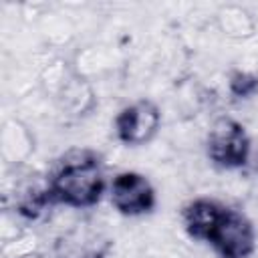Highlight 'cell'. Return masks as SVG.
Segmentation results:
<instances>
[{
    "instance_id": "1",
    "label": "cell",
    "mask_w": 258,
    "mask_h": 258,
    "mask_svg": "<svg viewBox=\"0 0 258 258\" xmlns=\"http://www.w3.org/2000/svg\"><path fill=\"white\" fill-rule=\"evenodd\" d=\"M105 189L99 157L91 151H73L48 179L52 202L71 208H89L99 202Z\"/></svg>"
},
{
    "instance_id": "2",
    "label": "cell",
    "mask_w": 258,
    "mask_h": 258,
    "mask_svg": "<svg viewBox=\"0 0 258 258\" xmlns=\"http://www.w3.org/2000/svg\"><path fill=\"white\" fill-rule=\"evenodd\" d=\"M208 155L224 169L246 165L250 155V137L246 129L230 117L216 119L208 133Z\"/></svg>"
},
{
    "instance_id": "3",
    "label": "cell",
    "mask_w": 258,
    "mask_h": 258,
    "mask_svg": "<svg viewBox=\"0 0 258 258\" xmlns=\"http://www.w3.org/2000/svg\"><path fill=\"white\" fill-rule=\"evenodd\" d=\"M208 242L222 258H248L256 244L254 226L244 214L226 206Z\"/></svg>"
},
{
    "instance_id": "4",
    "label": "cell",
    "mask_w": 258,
    "mask_h": 258,
    "mask_svg": "<svg viewBox=\"0 0 258 258\" xmlns=\"http://www.w3.org/2000/svg\"><path fill=\"white\" fill-rule=\"evenodd\" d=\"M111 204L123 216L147 214L155 206V191L149 179L137 171H123L111 181Z\"/></svg>"
},
{
    "instance_id": "5",
    "label": "cell",
    "mask_w": 258,
    "mask_h": 258,
    "mask_svg": "<svg viewBox=\"0 0 258 258\" xmlns=\"http://www.w3.org/2000/svg\"><path fill=\"white\" fill-rule=\"evenodd\" d=\"M161 113L151 101H137L125 107L115 119L117 137L127 145L147 143L159 129Z\"/></svg>"
},
{
    "instance_id": "6",
    "label": "cell",
    "mask_w": 258,
    "mask_h": 258,
    "mask_svg": "<svg viewBox=\"0 0 258 258\" xmlns=\"http://www.w3.org/2000/svg\"><path fill=\"white\" fill-rule=\"evenodd\" d=\"M224 210H226L224 204H220L216 200H208V198H198V200L189 202L183 208V226H185L187 234L196 240L208 242L214 228L218 226Z\"/></svg>"
},
{
    "instance_id": "7",
    "label": "cell",
    "mask_w": 258,
    "mask_h": 258,
    "mask_svg": "<svg viewBox=\"0 0 258 258\" xmlns=\"http://www.w3.org/2000/svg\"><path fill=\"white\" fill-rule=\"evenodd\" d=\"M230 89L238 97H248L258 89V79L248 73H234V77L230 81Z\"/></svg>"
}]
</instances>
